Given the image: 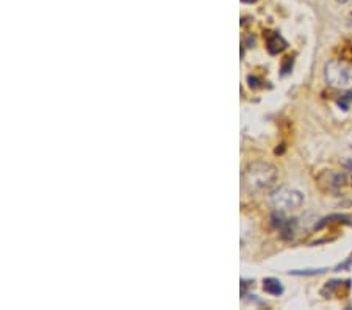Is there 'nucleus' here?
Wrapping results in <instances>:
<instances>
[{
    "label": "nucleus",
    "instance_id": "nucleus-1",
    "mask_svg": "<svg viewBox=\"0 0 352 310\" xmlns=\"http://www.w3.org/2000/svg\"><path fill=\"white\" fill-rule=\"evenodd\" d=\"M277 179V169L266 161H255L244 169L243 180L249 191H263Z\"/></svg>",
    "mask_w": 352,
    "mask_h": 310
},
{
    "label": "nucleus",
    "instance_id": "nucleus-2",
    "mask_svg": "<svg viewBox=\"0 0 352 310\" xmlns=\"http://www.w3.org/2000/svg\"><path fill=\"white\" fill-rule=\"evenodd\" d=\"M327 85L340 91H352V65L344 60H330L324 68Z\"/></svg>",
    "mask_w": 352,
    "mask_h": 310
},
{
    "label": "nucleus",
    "instance_id": "nucleus-3",
    "mask_svg": "<svg viewBox=\"0 0 352 310\" xmlns=\"http://www.w3.org/2000/svg\"><path fill=\"white\" fill-rule=\"evenodd\" d=\"M302 202H304V196H302V193H299L298 189L288 188V187L279 188L277 191H274L271 196L272 207L279 211L296 210L302 206Z\"/></svg>",
    "mask_w": 352,
    "mask_h": 310
},
{
    "label": "nucleus",
    "instance_id": "nucleus-4",
    "mask_svg": "<svg viewBox=\"0 0 352 310\" xmlns=\"http://www.w3.org/2000/svg\"><path fill=\"white\" fill-rule=\"evenodd\" d=\"M266 47H268V51H269V53L276 55L286 47V42L284 41V38H282L280 34L269 32L266 34Z\"/></svg>",
    "mask_w": 352,
    "mask_h": 310
},
{
    "label": "nucleus",
    "instance_id": "nucleus-5",
    "mask_svg": "<svg viewBox=\"0 0 352 310\" xmlns=\"http://www.w3.org/2000/svg\"><path fill=\"white\" fill-rule=\"evenodd\" d=\"M263 288L266 293L274 294V296H279V294H282V292H284V288H282L280 282L277 279H265Z\"/></svg>",
    "mask_w": 352,
    "mask_h": 310
},
{
    "label": "nucleus",
    "instance_id": "nucleus-6",
    "mask_svg": "<svg viewBox=\"0 0 352 310\" xmlns=\"http://www.w3.org/2000/svg\"><path fill=\"white\" fill-rule=\"evenodd\" d=\"M343 55H344V60L352 61V42H351V46H346V51L343 52Z\"/></svg>",
    "mask_w": 352,
    "mask_h": 310
},
{
    "label": "nucleus",
    "instance_id": "nucleus-7",
    "mask_svg": "<svg viewBox=\"0 0 352 310\" xmlns=\"http://www.w3.org/2000/svg\"><path fill=\"white\" fill-rule=\"evenodd\" d=\"M244 3H253V2H257V0H243Z\"/></svg>",
    "mask_w": 352,
    "mask_h": 310
},
{
    "label": "nucleus",
    "instance_id": "nucleus-8",
    "mask_svg": "<svg viewBox=\"0 0 352 310\" xmlns=\"http://www.w3.org/2000/svg\"><path fill=\"white\" fill-rule=\"evenodd\" d=\"M336 2H340V3H344V2H348V0H336Z\"/></svg>",
    "mask_w": 352,
    "mask_h": 310
},
{
    "label": "nucleus",
    "instance_id": "nucleus-9",
    "mask_svg": "<svg viewBox=\"0 0 352 310\" xmlns=\"http://www.w3.org/2000/svg\"><path fill=\"white\" fill-rule=\"evenodd\" d=\"M351 179H352V165H351Z\"/></svg>",
    "mask_w": 352,
    "mask_h": 310
}]
</instances>
